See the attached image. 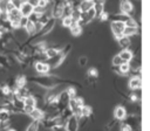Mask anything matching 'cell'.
Listing matches in <instances>:
<instances>
[{
    "label": "cell",
    "instance_id": "1",
    "mask_svg": "<svg viewBox=\"0 0 150 131\" xmlns=\"http://www.w3.org/2000/svg\"><path fill=\"white\" fill-rule=\"evenodd\" d=\"M27 81H30L32 83L41 87V88H45V89H52V88H55L56 85H60L64 82H67L66 80H62L60 78L59 76L56 75H53V74H47V75H41V76H33L30 78H27Z\"/></svg>",
    "mask_w": 150,
    "mask_h": 131
},
{
    "label": "cell",
    "instance_id": "2",
    "mask_svg": "<svg viewBox=\"0 0 150 131\" xmlns=\"http://www.w3.org/2000/svg\"><path fill=\"white\" fill-rule=\"evenodd\" d=\"M6 15H7V20L9 21V23H11L13 30L16 29V28H20V20H21V18H22V15H21L19 8L12 9L11 12L6 13Z\"/></svg>",
    "mask_w": 150,
    "mask_h": 131
},
{
    "label": "cell",
    "instance_id": "3",
    "mask_svg": "<svg viewBox=\"0 0 150 131\" xmlns=\"http://www.w3.org/2000/svg\"><path fill=\"white\" fill-rule=\"evenodd\" d=\"M83 104H84L83 98L75 96V97H73V98L69 99L68 108H69L70 112H71L74 116H77V117H79V116H80V112H81V108H82Z\"/></svg>",
    "mask_w": 150,
    "mask_h": 131
},
{
    "label": "cell",
    "instance_id": "4",
    "mask_svg": "<svg viewBox=\"0 0 150 131\" xmlns=\"http://www.w3.org/2000/svg\"><path fill=\"white\" fill-rule=\"evenodd\" d=\"M55 23H56V19H54V18H49L48 21H47L46 23L42 25V28L40 29V32H38V33L34 34V35H36L38 37H42V36L47 35L48 33H50V32L53 30V28L55 27Z\"/></svg>",
    "mask_w": 150,
    "mask_h": 131
},
{
    "label": "cell",
    "instance_id": "5",
    "mask_svg": "<svg viewBox=\"0 0 150 131\" xmlns=\"http://www.w3.org/2000/svg\"><path fill=\"white\" fill-rule=\"evenodd\" d=\"M120 13H123L128 16H132L135 13L134 5L128 0H122L120 4Z\"/></svg>",
    "mask_w": 150,
    "mask_h": 131
},
{
    "label": "cell",
    "instance_id": "6",
    "mask_svg": "<svg viewBox=\"0 0 150 131\" xmlns=\"http://www.w3.org/2000/svg\"><path fill=\"white\" fill-rule=\"evenodd\" d=\"M110 27H111V32H112L115 39H118L120 36L123 35V29H124L125 25H124V22H121V21H111Z\"/></svg>",
    "mask_w": 150,
    "mask_h": 131
},
{
    "label": "cell",
    "instance_id": "7",
    "mask_svg": "<svg viewBox=\"0 0 150 131\" xmlns=\"http://www.w3.org/2000/svg\"><path fill=\"white\" fill-rule=\"evenodd\" d=\"M23 104H25V106H23V110H22V112H25V113H29L35 106H36V101H35V98H34V96H32V95H28L27 97H25L23 98Z\"/></svg>",
    "mask_w": 150,
    "mask_h": 131
},
{
    "label": "cell",
    "instance_id": "8",
    "mask_svg": "<svg viewBox=\"0 0 150 131\" xmlns=\"http://www.w3.org/2000/svg\"><path fill=\"white\" fill-rule=\"evenodd\" d=\"M64 126L67 129V131H79V120H77V116H69L66 119Z\"/></svg>",
    "mask_w": 150,
    "mask_h": 131
},
{
    "label": "cell",
    "instance_id": "9",
    "mask_svg": "<svg viewBox=\"0 0 150 131\" xmlns=\"http://www.w3.org/2000/svg\"><path fill=\"white\" fill-rule=\"evenodd\" d=\"M34 69H35L39 74H48L49 70H50V67L48 66L47 62L35 61V62H34Z\"/></svg>",
    "mask_w": 150,
    "mask_h": 131
},
{
    "label": "cell",
    "instance_id": "10",
    "mask_svg": "<svg viewBox=\"0 0 150 131\" xmlns=\"http://www.w3.org/2000/svg\"><path fill=\"white\" fill-rule=\"evenodd\" d=\"M28 116L33 119V120H38V122H41L43 118H45V110L40 109V108H34L29 113Z\"/></svg>",
    "mask_w": 150,
    "mask_h": 131
},
{
    "label": "cell",
    "instance_id": "11",
    "mask_svg": "<svg viewBox=\"0 0 150 131\" xmlns=\"http://www.w3.org/2000/svg\"><path fill=\"white\" fill-rule=\"evenodd\" d=\"M33 6H30L27 1H23L22 4H21V6L19 7V11H20V13H21V15L23 16V18H28L32 13H33Z\"/></svg>",
    "mask_w": 150,
    "mask_h": 131
},
{
    "label": "cell",
    "instance_id": "12",
    "mask_svg": "<svg viewBox=\"0 0 150 131\" xmlns=\"http://www.w3.org/2000/svg\"><path fill=\"white\" fill-rule=\"evenodd\" d=\"M127 115H128L127 109H125L124 106H122V105H117V106L115 108V110H114V117H115V119H117V120H123Z\"/></svg>",
    "mask_w": 150,
    "mask_h": 131
},
{
    "label": "cell",
    "instance_id": "13",
    "mask_svg": "<svg viewBox=\"0 0 150 131\" xmlns=\"http://www.w3.org/2000/svg\"><path fill=\"white\" fill-rule=\"evenodd\" d=\"M128 87L131 90H138V89H141V87H142V80H141V77L139 76H132L129 80Z\"/></svg>",
    "mask_w": 150,
    "mask_h": 131
},
{
    "label": "cell",
    "instance_id": "14",
    "mask_svg": "<svg viewBox=\"0 0 150 131\" xmlns=\"http://www.w3.org/2000/svg\"><path fill=\"white\" fill-rule=\"evenodd\" d=\"M27 76L25 75H18L14 77V88H22L27 85ZM13 88V89H14Z\"/></svg>",
    "mask_w": 150,
    "mask_h": 131
},
{
    "label": "cell",
    "instance_id": "15",
    "mask_svg": "<svg viewBox=\"0 0 150 131\" xmlns=\"http://www.w3.org/2000/svg\"><path fill=\"white\" fill-rule=\"evenodd\" d=\"M117 42H118V46L122 48V49H129V47L131 46V39L128 37V36H120L118 39H116Z\"/></svg>",
    "mask_w": 150,
    "mask_h": 131
},
{
    "label": "cell",
    "instance_id": "16",
    "mask_svg": "<svg viewBox=\"0 0 150 131\" xmlns=\"http://www.w3.org/2000/svg\"><path fill=\"white\" fill-rule=\"evenodd\" d=\"M77 8L80 9L81 13H86L90 8H93V1H89V0H80Z\"/></svg>",
    "mask_w": 150,
    "mask_h": 131
},
{
    "label": "cell",
    "instance_id": "17",
    "mask_svg": "<svg viewBox=\"0 0 150 131\" xmlns=\"http://www.w3.org/2000/svg\"><path fill=\"white\" fill-rule=\"evenodd\" d=\"M118 56L121 57L122 62H129L132 56H134V53L130 50V49H122L120 53H118Z\"/></svg>",
    "mask_w": 150,
    "mask_h": 131
},
{
    "label": "cell",
    "instance_id": "18",
    "mask_svg": "<svg viewBox=\"0 0 150 131\" xmlns=\"http://www.w3.org/2000/svg\"><path fill=\"white\" fill-rule=\"evenodd\" d=\"M137 34H139V29L138 27H124L123 29V35L124 36H128V37H132V36H136Z\"/></svg>",
    "mask_w": 150,
    "mask_h": 131
},
{
    "label": "cell",
    "instance_id": "19",
    "mask_svg": "<svg viewBox=\"0 0 150 131\" xmlns=\"http://www.w3.org/2000/svg\"><path fill=\"white\" fill-rule=\"evenodd\" d=\"M22 28L27 32L28 35H34V34H35V26H34V22L30 21L29 19L26 21V23H25V26H23Z\"/></svg>",
    "mask_w": 150,
    "mask_h": 131
},
{
    "label": "cell",
    "instance_id": "20",
    "mask_svg": "<svg viewBox=\"0 0 150 131\" xmlns=\"http://www.w3.org/2000/svg\"><path fill=\"white\" fill-rule=\"evenodd\" d=\"M70 33L73 36H80L82 34V27L77 23V22H73V25L69 27Z\"/></svg>",
    "mask_w": 150,
    "mask_h": 131
},
{
    "label": "cell",
    "instance_id": "21",
    "mask_svg": "<svg viewBox=\"0 0 150 131\" xmlns=\"http://www.w3.org/2000/svg\"><path fill=\"white\" fill-rule=\"evenodd\" d=\"M129 18H130V16H128V15H125V14H123V13H115V14L111 15L112 21H121V22H125Z\"/></svg>",
    "mask_w": 150,
    "mask_h": 131
},
{
    "label": "cell",
    "instance_id": "22",
    "mask_svg": "<svg viewBox=\"0 0 150 131\" xmlns=\"http://www.w3.org/2000/svg\"><path fill=\"white\" fill-rule=\"evenodd\" d=\"M91 113H93V109H91V106L83 104V105H82V108H81L80 116H83V117H90V116H91Z\"/></svg>",
    "mask_w": 150,
    "mask_h": 131
},
{
    "label": "cell",
    "instance_id": "23",
    "mask_svg": "<svg viewBox=\"0 0 150 131\" xmlns=\"http://www.w3.org/2000/svg\"><path fill=\"white\" fill-rule=\"evenodd\" d=\"M69 16L71 18V20H73L74 22H77V21L80 20V18H81V12H80V9H79L77 7H74Z\"/></svg>",
    "mask_w": 150,
    "mask_h": 131
},
{
    "label": "cell",
    "instance_id": "24",
    "mask_svg": "<svg viewBox=\"0 0 150 131\" xmlns=\"http://www.w3.org/2000/svg\"><path fill=\"white\" fill-rule=\"evenodd\" d=\"M73 20H71V18L70 16H63V18H61V23H62V26L64 27V28H69L71 25H73Z\"/></svg>",
    "mask_w": 150,
    "mask_h": 131
},
{
    "label": "cell",
    "instance_id": "25",
    "mask_svg": "<svg viewBox=\"0 0 150 131\" xmlns=\"http://www.w3.org/2000/svg\"><path fill=\"white\" fill-rule=\"evenodd\" d=\"M128 98H129V101H130L131 103H134V104H138L139 101H141V97H139L138 92H131Z\"/></svg>",
    "mask_w": 150,
    "mask_h": 131
},
{
    "label": "cell",
    "instance_id": "26",
    "mask_svg": "<svg viewBox=\"0 0 150 131\" xmlns=\"http://www.w3.org/2000/svg\"><path fill=\"white\" fill-rule=\"evenodd\" d=\"M39 126H40V122L38 120H33L26 129V131H39Z\"/></svg>",
    "mask_w": 150,
    "mask_h": 131
},
{
    "label": "cell",
    "instance_id": "27",
    "mask_svg": "<svg viewBox=\"0 0 150 131\" xmlns=\"http://www.w3.org/2000/svg\"><path fill=\"white\" fill-rule=\"evenodd\" d=\"M124 25H125L127 27H138V22H137L136 19L132 18V16H130V18L124 22Z\"/></svg>",
    "mask_w": 150,
    "mask_h": 131
},
{
    "label": "cell",
    "instance_id": "28",
    "mask_svg": "<svg viewBox=\"0 0 150 131\" xmlns=\"http://www.w3.org/2000/svg\"><path fill=\"white\" fill-rule=\"evenodd\" d=\"M87 75H88V77L97 78L98 77V70L96 68H89L88 71H87Z\"/></svg>",
    "mask_w": 150,
    "mask_h": 131
},
{
    "label": "cell",
    "instance_id": "29",
    "mask_svg": "<svg viewBox=\"0 0 150 131\" xmlns=\"http://www.w3.org/2000/svg\"><path fill=\"white\" fill-rule=\"evenodd\" d=\"M121 63H123V62H122L121 57L118 56V54H117V55H115V56L112 57V61H111V64H112V67H118Z\"/></svg>",
    "mask_w": 150,
    "mask_h": 131
},
{
    "label": "cell",
    "instance_id": "30",
    "mask_svg": "<svg viewBox=\"0 0 150 131\" xmlns=\"http://www.w3.org/2000/svg\"><path fill=\"white\" fill-rule=\"evenodd\" d=\"M66 90H67V92H68V95H69V97H70V98H73V97H75V96H76V89H75L73 85H70V87L66 88Z\"/></svg>",
    "mask_w": 150,
    "mask_h": 131
},
{
    "label": "cell",
    "instance_id": "31",
    "mask_svg": "<svg viewBox=\"0 0 150 131\" xmlns=\"http://www.w3.org/2000/svg\"><path fill=\"white\" fill-rule=\"evenodd\" d=\"M117 123H118V120L117 119H112V120H110L107 125H105V129L109 131V130H111V129H114L116 125H117Z\"/></svg>",
    "mask_w": 150,
    "mask_h": 131
},
{
    "label": "cell",
    "instance_id": "32",
    "mask_svg": "<svg viewBox=\"0 0 150 131\" xmlns=\"http://www.w3.org/2000/svg\"><path fill=\"white\" fill-rule=\"evenodd\" d=\"M87 63H88V57L87 56H80V58H79V66L80 67H84V66H87Z\"/></svg>",
    "mask_w": 150,
    "mask_h": 131
},
{
    "label": "cell",
    "instance_id": "33",
    "mask_svg": "<svg viewBox=\"0 0 150 131\" xmlns=\"http://www.w3.org/2000/svg\"><path fill=\"white\" fill-rule=\"evenodd\" d=\"M98 19H100L101 21H107V20L109 19V13H108V12H105V11H103V12L98 15Z\"/></svg>",
    "mask_w": 150,
    "mask_h": 131
},
{
    "label": "cell",
    "instance_id": "34",
    "mask_svg": "<svg viewBox=\"0 0 150 131\" xmlns=\"http://www.w3.org/2000/svg\"><path fill=\"white\" fill-rule=\"evenodd\" d=\"M120 131H132V129L128 125V124H125V123H122L121 125H120Z\"/></svg>",
    "mask_w": 150,
    "mask_h": 131
},
{
    "label": "cell",
    "instance_id": "35",
    "mask_svg": "<svg viewBox=\"0 0 150 131\" xmlns=\"http://www.w3.org/2000/svg\"><path fill=\"white\" fill-rule=\"evenodd\" d=\"M50 131H67V129L64 125H56L53 129H50Z\"/></svg>",
    "mask_w": 150,
    "mask_h": 131
},
{
    "label": "cell",
    "instance_id": "36",
    "mask_svg": "<svg viewBox=\"0 0 150 131\" xmlns=\"http://www.w3.org/2000/svg\"><path fill=\"white\" fill-rule=\"evenodd\" d=\"M8 1H11L15 8H19L21 6V4L23 2V0H8Z\"/></svg>",
    "mask_w": 150,
    "mask_h": 131
},
{
    "label": "cell",
    "instance_id": "37",
    "mask_svg": "<svg viewBox=\"0 0 150 131\" xmlns=\"http://www.w3.org/2000/svg\"><path fill=\"white\" fill-rule=\"evenodd\" d=\"M15 7L13 6V4L11 2V1H7V6H6V13H8V12H11L12 9H14Z\"/></svg>",
    "mask_w": 150,
    "mask_h": 131
},
{
    "label": "cell",
    "instance_id": "38",
    "mask_svg": "<svg viewBox=\"0 0 150 131\" xmlns=\"http://www.w3.org/2000/svg\"><path fill=\"white\" fill-rule=\"evenodd\" d=\"M94 4H98V5H104L105 0H93V5Z\"/></svg>",
    "mask_w": 150,
    "mask_h": 131
},
{
    "label": "cell",
    "instance_id": "39",
    "mask_svg": "<svg viewBox=\"0 0 150 131\" xmlns=\"http://www.w3.org/2000/svg\"><path fill=\"white\" fill-rule=\"evenodd\" d=\"M6 131H16V130H15V129H9V127H8V129H6Z\"/></svg>",
    "mask_w": 150,
    "mask_h": 131
},
{
    "label": "cell",
    "instance_id": "40",
    "mask_svg": "<svg viewBox=\"0 0 150 131\" xmlns=\"http://www.w3.org/2000/svg\"><path fill=\"white\" fill-rule=\"evenodd\" d=\"M0 15H1V12H0Z\"/></svg>",
    "mask_w": 150,
    "mask_h": 131
},
{
    "label": "cell",
    "instance_id": "41",
    "mask_svg": "<svg viewBox=\"0 0 150 131\" xmlns=\"http://www.w3.org/2000/svg\"><path fill=\"white\" fill-rule=\"evenodd\" d=\"M89 1H93V0H89Z\"/></svg>",
    "mask_w": 150,
    "mask_h": 131
}]
</instances>
